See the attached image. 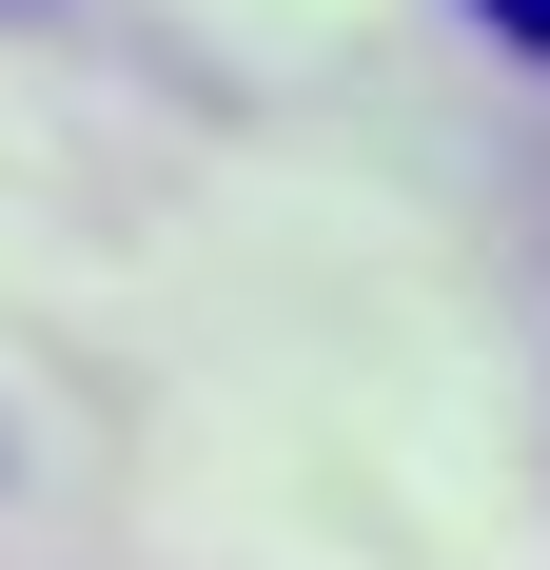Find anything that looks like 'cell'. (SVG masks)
I'll return each instance as SVG.
<instances>
[{
	"instance_id": "obj_1",
	"label": "cell",
	"mask_w": 550,
	"mask_h": 570,
	"mask_svg": "<svg viewBox=\"0 0 550 570\" xmlns=\"http://www.w3.org/2000/svg\"><path fill=\"white\" fill-rule=\"evenodd\" d=\"M492 20H511V40H531V59H550V0H492Z\"/></svg>"
}]
</instances>
